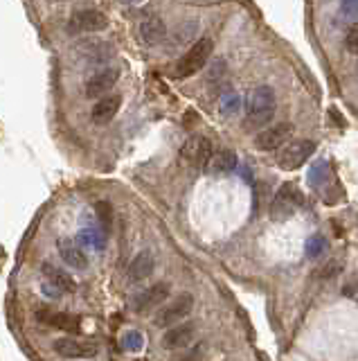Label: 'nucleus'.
<instances>
[{
    "label": "nucleus",
    "instance_id": "nucleus-1",
    "mask_svg": "<svg viewBox=\"0 0 358 361\" xmlns=\"http://www.w3.org/2000/svg\"><path fill=\"white\" fill-rule=\"evenodd\" d=\"M277 111V98L275 91L270 86H257L251 98H248L246 106V118H244V129L248 131H262L264 126L270 124Z\"/></svg>",
    "mask_w": 358,
    "mask_h": 361
},
{
    "label": "nucleus",
    "instance_id": "nucleus-2",
    "mask_svg": "<svg viewBox=\"0 0 358 361\" xmlns=\"http://www.w3.org/2000/svg\"><path fill=\"white\" fill-rule=\"evenodd\" d=\"M214 44L210 37H201L190 46V50L178 59L176 68H173V77L176 79H190L197 75L199 70L208 66V61L212 59Z\"/></svg>",
    "mask_w": 358,
    "mask_h": 361
},
{
    "label": "nucleus",
    "instance_id": "nucleus-3",
    "mask_svg": "<svg viewBox=\"0 0 358 361\" xmlns=\"http://www.w3.org/2000/svg\"><path fill=\"white\" fill-rule=\"evenodd\" d=\"M316 152V143L313 140H291L279 150L277 154V165L286 172H293L305 165L309 158Z\"/></svg>",
    "mask_w": 358,
    "mask_h": 361
},
{
    "label": "nucleus",
    "instance_id": "nucleus-4",
    "mask_svg": "<svg viewBox=\"0 0 358 361\" xmlns=\"http://www.w3.org/2000/svg\"><path fill=\"white\" fill-rule=\"evenodd\" d=\"M302 206V195H300V190L293 185V183H284L279 190H277V195L273 199V204H270V219H275V221H284L289 217L296 215V210Z\"/></svg>",
    "mask_w": 358,
    "mask_h": 361
},
{
    "label": "nucleus",
    "instance_id": "nucleus-5",
    "mask_svg": "<svg viewBox=\"0 0 358 361\" xmlns=\"http://www.w3.org/2000/svg\"><path fill=\"white\" fill-rule=\"evenodd\" d=\"M192 310H194V296L192 294H178L176 298H173L169 305L162 307V310L156 314L154 323L158 327H165L167 330V327L185 321V318L192 314Z\"/></svg>",
    "mask_w": 358,
    "mask_h": 361
},
{
    "label": "nucleus",
    "instance_id": "nucleus-6",
    "mask_svg": "<svg viewBox=\"0 0 358 361\" xmlns=\"http://www.w3.org/2000/svg\"><path fill=\"white\" fill-rule=\"evenodd\" d=\"M108 27V18L100 9H77L68 18L66 29L70 34H93V32H102Z\"/></svg>",
    "mask_w": 358,
    "mask_h": 361
},
{
    "label": "nucleus",
    "instance_id": "nucleus-7",
    "mask_svg": "<svg viewBox=\"0 0 358 361\" xmlns=\"http://www.w3.org/2000/svg\"><path fill=\"white\" fill-rule=\"evenodd\" d=\"M291 133H293V124L291 122H277V124L264 126V129L255 136V147L259 152L281 150V147L289 143Z\"/></svg>",
    "mask_w": 358,
    "mask_h": 361
},
{
    "label": "nucleus",
    "instance_id": "nucleus-8",
    "mask_svg": "<svg viewBox=\"0 0 358 361\" xmlns=\"http://www.w3.org/2000/svg\"><path fill=\"white\" fill-rule=\"evenodd\" d=\"M212 154H214L212 143L205 136H192V138H187L185 145H183V150H180L183 161L190 163L192 167H205L210 158H212Z\"/></svg>",
    "mask_w": 358,
    "mask_h": 361
},
{
    "label": "nucleus",
    "instance_id": "nucleus-9",
    "mask_svg": "<svg viewBox=\"0 0 358 361\" xmlns=\"http://www.w3.org/2000/svg\"><path fill=\"white\" fill-rule=\"evenodd\" d=\"M117 79H119V70L117 68H102V70H97L95 75L88 77V81H86V86H84L86 98H91V100L104 98V95H108L115 88Z\"/></svg>",
    "mask_w": 358,
    "mask_h": 361
},
{
    "label": "nucleus",
    "instance_id": "nucleus-10",
    "mask_svg": "<svg viewBox=\"0 0 358 361\" xmlns=\"http://www.w3.org/2000/svg\"><path fill=\"white\" fill-rule=\"evenodd\" d=\"M54 353L63 359H93L97 357V346L91 341H77V339H70V336H61L57 341L52 343Z\"/></svg>",
    "mask_w": 358,
    "mask_h": 361
},
{
    "label": "nucleus",
    "instance_id": "nucleus-11",
    "mask_svg": "<svg viewBox=\"0 0 358 361\" xmlns=\"http://www.w3.org/2000/svg\"><path fill=\"white\" fill-rule=\"evenodd\" d=\"M171 296V287L169 282H154L151 287H147L145 291H140L135 296V303H133V310L145 314V312H151L154 307L162 305L165 301H169Z\"/></svg>",
    "mask_w": 358,
    "mask_h": 361
},
{
    "label": "nucleus",
    "instance_id": "nucleus-12",
    "mask_svg": "<svg viewBox=\"0 0 358 361\" xmlns=\"http://www.w3.org/2000/svg\"><path fill=\"white\" fill-rule=\"evenodd\" d=\"M194 334H197V323H194V321H180L176 325L167 327L165 336H162V346H165L167 350L187 348L194 341Z\"/></svg>",
    "mask_w": 358,
    "mask_h": 361
},
{
    "label": "nucleus",
    "instance_id": "nucleus-13",
    "mask_svg": "<svg viewBox=\"0 0 358 361\" xmlns=\"http://www.w3.org/2000/svg\"><path fill=\"white\" fill-rule=\"evenodd\" d=\"M74 52L86 63H106L108 59H113V48L100 39H81Z\"/></svg>",
    "mask_w": 358,
    "mask_h": 361
},
{
    "label": "nucleus",
    "instance_id": "nucleus-14",
    "mask_svg": "<svg viewBox=\"0 0 358 361\" xmlns=\"http://www.w3.org/2000/svg\"><path fill=\"white\" fill-rule=\"evenodd\" d=\"M41 273H43V278H46V282H48L50 287H54L57 291H61V294H66V291L70 294V291L77 289V282H74L72 275H70L66 269L57 267V264L43 262V264H41Z\"/></svg>",
    "mask_w": 358,
    "mask_h": 361
},
{
    "label": "nucleus",
    "instance_id": "nucleus-15",
    "mask_svg": "<svg viewBox=\"0 0 358 361\" xmlns=\"http://www.w3.org/2000/svg\"><path fill=\"white\" fill-rule=\"evenodd\" d=\"M119 106H122V95H117V93L104 95V98H100L93 106V113H91L93 122L95 124H108L119 113Z\"/></svg>",
    "mask_w": 358,
    "mask_h": 361
},
{
    "label": "nucleus",
    "instance_id": "nucleus-16",
    "mask_svg": "<svg viewBox=\"0 0 358 361\" xmlns=\"http://www.w3.org/2000/svg\"><path fill=\"white\" fill-rule=\"evenodd\" d=\"M140 37H142L147 46H158L167 39V25L162 23V18L158 16L145 18L142 23H140Z\"/></svg>",
    "mask_w": 358,
    "mask_h": 361
},
{
    "label": "nucleus",
    "instance_id": "nucleus-17",
    "mask_svg": "<svg viewBox=\"0 0 358 361\" xmlns=\"http://www.w3.org/2000/svg\"><path fill=\"white\" fill-rule=\"evenodd\" d=\"M57 249H59L61 260L66 262L68 267H72V269H86V267H88V258H86V253L72 239H59Z\"/></svg>",
    "mask_w": 358,
    "mask_h": 361
},
{
    "label": "nucleus",
    "instance_id": "nucleus-18",
    "mask_svg": "<svg viewBox=\"0 0 358 361\" xmlns=\"http://www.w3.org/2000/svg\"><path fill=\"white\" fill-rule=\"evenodd\" d=\"M156 269V258L151 256L149 251H140L138 256L131 260L128 264V278L133 282H140V280H147L151 273Z\"/></svg>",
    "mask_w": 358,
    "mask_h": 361
},
{
    "label": "nucleus",
    "instance_id": "nucleus-19",
    "mask_svg": "<svg viewBox=\"0 0 358 361\" xmlns=\"http://www.w3.org/2000/svg\"><path fill=\"white\" fill-rule=\"evenodd\" d=\"M234 167H237V154L232 150H219V152H214L212 158L208 161V165H205V169H208V172L214 174V176L230 174Z\"/></svg>",
    "mask_w": 358,
    "mask_h": 361
},
{
    "label": "nucleus",
    "instance_id": "nucleus-20",
    "mask_svg": "<svg viewBox=\"0 0 358 361\" xmlns=\"http://www.w3.org/2000/svg\"><path fill=\"white\" fill-rule=\"evenodd\" d=\"M41 323L50 327H57L63 332H79V318L72 314H61V312H41L39 314Z\"/></svg>",
    "mask_w": 358,
    "mask_h": 361
},
{
    "label": "nucleus",
    "instance_id": "nucleus-21",
    "mask_svg": "<svg viewBox=\"0 0 358 361\" xmlns=\"http://www.w3.org/2000/svg\"><path fill=\"white\" fill-rule=\"evenodd\" d=\"M197 20H185L178 29H176V34H173V41H176V46H183V44H190V41L197 37Z\"/></svg>",
    "mask_w": 358,
    "mask_h": 361
},
{
    "label": "nucleus",
    "instance_id": "nucleus-22",
    "mask_svg": "<svg viewBox=\"0 0 358 361\" xmlns=\"http://www.w3.org/2000/svg\"><path fill=\"white\" fill-rule=\"evenodd\" d=\"M95 212H97V219H100V224L102 228L108 232L113 226V208L108 201H97V206H95Z\"/></svg>",
    "mask_w": 358,
    "mask_h": 361
},
{
    "label": "nucleus",
    "instance_id": "nucleus-23",
    "mask_svg": "<svg viewBox=\"0 0 358 361\" xmlns=\"http://www.w3.org/2000/svg\"><path fill=\"white\" fill-rule=\"evenodd\" d=\"M239 109H241V98H239L237 93L225 95V98L221 100V113L223 115H234V113H239Z\"/></svg>",
    "mask_w": 358,
    "mask_h": 361
},
{
    "label": "nucleus",
    "instance_id": "nucleus-24",
    "mask_svg": "<svg viewBox=\"0 0 358 361\" xmlns=\"http://www.w3.org/2000/svg\"><path fill=\"white\" fill-rule=\"evenodd\" d=\"M324 247H327V242H324V237L313 235V237L307 242V258H318L320 253L324 251Z\"/></svg>",
    "mask_w": 358,
    "mask_h": 361
},
{
    "label": "nucleus",
    "instance_id": "nucleus-25",
    "mask_svg": "<svg viewBox=\"0 0 358 361\" xmlns=\"http://www.w3.org/2000/svg\"><path fill=\"white\" fill-rule=\"evenodd\" d=\"M176 361H205V346H203V343L194 346V348L190 350V353L180 355Z\"/></svg>",
    "mask_w": 358,
    "mask_h": 361
},
{
    "label": "nucleus",
    "instance_id": "nucleus-26",
    "mask_svg": "<svg viewBox=\"0 0 358 361\" xmlns=\"http://www.w3.org/2000/svg\"><path fill=\"white\" fill-rule=\"evenodd\" d=\"M223 75H225V63L219 59V61H216L214 66H212L210 75H208V81H210V84H219V81L223 79Z\"/></svg>",
    "mask_w": 358,
    "mask_h": 361
},
{
    "label": "nucleus",
    "instance_id": "nucleus-27",
    "mask_svg": "<svg viewBox=\"0 0 358 361\" xmlns=\"http://www.w3.org/2000/svg\"><path fill=\"white\" fill-rule=\"evenodd\" d=\"M345 48L352 52V55H358V27H352L345 37Z\"/></svg>",
    "mask_w": 358,
    "mask_h": 361
},
{
    "label": "nucleus",
    "instance_id": "nucleus-28",
    "mask_svg": "<svg viewBox=\"0 0 358 361\" xmlns=\"http://www.w3.org/2000/svg\"><path fill=\"white\" fill-rule=\"evenodd\" d=\"M48 3H68V0H48Z\"/></svg>",
    "mask_w": 358,
    "mask_h": 361
}]
</instances>
